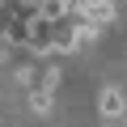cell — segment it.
I'll list each match as a JSON object with an SVG mask.
<instances>
[{
  "instance_id": "6da1fadb",
  "label": "cell",
  "mask_w": 127,
  "mask_h": 127,
  "mask_svg": "<svg viewBox=\"0 0 127 127\" xmlns=\"http://www.w3.org/2000/svg\"><path fill=\"white\" fill-rule=\"evenodd\" d=\"M85 21H93L97 30L102 26H114V4H110V0H89V4H85Z\"/></svg>"
},
{
  "instance_id": "7a4b0ae2",
  "label": "cell",
  "mask_w": 127,
  "mask_h": 127,
  "mask_svg": "<svg viewBox=\"0 0 127 127\" xmlns=\"http://www.w3.org/2000/svg\"><path fill=\"white\" fill-rule=\"evenodd\" d=\"M97 110H102L106 119H119V114L127 110V97H123V89H102V97H97Z\"/></svg>"
},
{
  "instance_id": "3957f363",
  "label": "cell",
  "mask_w": 127,
  "mask_h": 127,
  "mask_svg": "<svg viewBox=\"0 0 127 127\" xmlns=\"http://www.w3.org/2000/svg\"><path fill=\"white\" fill-rule=\"evenodd\" d=\"M13 55H17V47H9L4 38H0V68H9V64H13Z\"/></svg>"
},
{
  "instance_id": "277c9868",
  "label": "cell",
  "mask_w": 127,
  "mask_h": 127,
  "mask_svg": "<svg viewBox=\"0 0 127 127\" xmlns=\"http://www.w3.org/2000/svg\"><path fill=\"white\" fill-rule=\"evenodd\" d=\"M17 85H26V89L34 85V64H26V68H17Z\"/></svg>"
}]
</instances>
